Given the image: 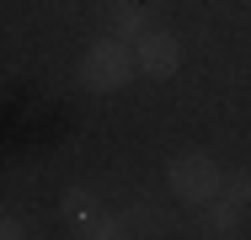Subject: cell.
Listing matches in <instances>:
<instances>
[{"instance_id":"6","label":"cell","mask_w":251,"mask_h":240,"mask_svg":"<svg viewBox=\"0 0 251 240\" xmlns=\"http://www.w3.org/2000/svg\"><path fill=\"white\" fill-rule=\"evenodd\" d=\"M203 224H208L214 235H235L241 208H235V203H225V197H214V203H208V214H203Z\"/></svg>"},{"instance_id":"8","label":"cell","mask_w":251,"mask_h":240,"mask_svg":"<svg viewBox=\"0 0 251 240\" xmlns=\"http://www.w3.org/2000/svg\"><path fill=\"white\" fill-rule=\"evenodd\" d=\"M86 240H123V224H112V219H91Z\"/></svg>"},{"instance_id":"3","label":"cell","mask_w":251,"mask_h":240,"mask_svg":"<svg viewBox=\"0 0 251 240\" xmlns=\"http://www.w3.org/2000/svg\"><path fill=\"white\" fill-rule=\"evenodd\" d=\"M134 59H139V75H150V80H171L176 70H182V43L171 38V32H145L139 43H134Z\"/></svg>"},{"instance_id":"7","label":"cell","mask_w":251,"mask_h":240,"mask_svg":"<svg viewBox=\"0 0 251 240\" xmlns=\"http://www.w3.org/2000/svg\"><path fill=\"white\" fill-rule=\"evenodd\" d=\"M225 203H235V208H246L251 203V176H225V192H219Z\"/></svg>"},{"instance_id":"5","label":"cell","mask_w":251,"mask_h":240,"mask_svg":"<svg viewBox=\"0 0 251 240\" xmlns=\"http://www.w3.org/2000/svg\"><path fill=\"white\" fill-rule=\"evenodd\" d=\"M59 208H64L75 224H91V219H97V192H91V187H64Z\"/></svg>"},{"instance_id":"2","label":"cell","mask_w":251,"mask_h":240,"mask_svg":"<svg viewBox=\"0 0 251 240\" xmlns=\"http://www.w3.org/2000/svg\"><path fill=\"white\" fill-rule=\"evenodd\" d=\"M166 182H171V192H176L182 203H193V208H208V203L225 192V171L214 166V155H203V149H187V155H176V160L166 166Z\"/></svg>"},{"instance_id":"1","label":"cell","mask_w":251,"mask_h":240,"mask_svg":"<svg viewBox=\"0 0 251 240\" xmlns=\"http://www.w3.org/2000/svg\"><path fill=\"white\" fill-rule=\"evenodd\" d=\"M134 75H139L134 43L107 38V32H101L97 43L86 48V59H80V86H86V91H123Z\"/></svg>"},{"instance_id":"9","label":"cell","mask_w":251,"mask_h":240,"mask_svg":"<svg viewBox=\"0 0 251 240\" xmlns=\"http://www.w3.org/2000/svg\"><path fill=\"white\" fill-rule=\"evenodd\" d=\"M0 240H27V224H22L16 214H5V224H0Z\"/></svg>"},{"instance_id":"4","label":"cell","mask_w":251,"mask_h":240,"mask_svg":"<svg viewBox=\"0 0 251 240\" xmlns=\"http://www.w3.org/2000/svg\"><path fill=\"white\" fill-rule=\"evenodd\" d=\"M150 32V11L139 0H112L107 5V38H123V43H139Z\"/></svg>"}]
</instances>
